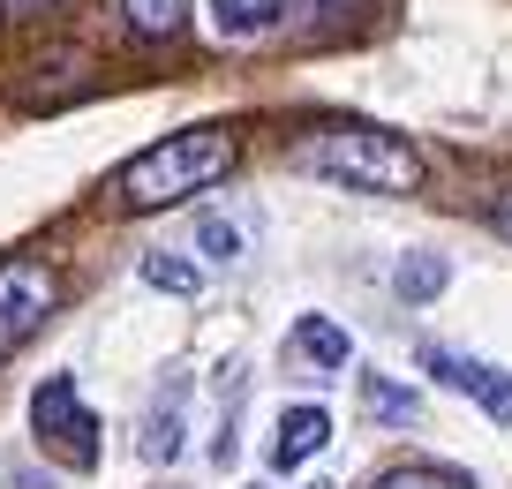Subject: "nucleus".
<instances>
[{
    "label": "nucleus",
    "instance_id": "f257e3e1",
    "mask_svg": "<svg viewBox=\"0 0 512 489\" xmlns=\"http://www.w3.org/2000/svg\"><path fill=\"white\" fill-rule=\"evenodd\" d=\"M294 166L324 181H347V189L369 196H407L422 181V151L392 128H369V121H332V128H309L294 143Z\"/></svg>",
    "mask_w": 512,
    "mask_h": 489
},
{
    "label": "nucleus",
    "instance_id": "f03ea898",
    "mask_svg": "<svg viewBox=\"0 0 512 489\" xmlns=\"http://www.w3.org/2000/svg\"><path fill=\"white\" fill-rule=\"evenodd\" d=\"M226 174H234V136H226V128H181V136H166V143L128 158L113 196H121L128 211H166V204H181V196H204L211 181H226Z\"/></svg>",
    "mask_w": 512,
    "mask_h": 489
},
{
    "label": "nucleus",
    "instance_id": "7ed1b4c3",
    "mask_svg": "<svg viewBox=\"0 0 512 489\" xmlns=\"http://www.w3.org/2000/svg\"><path fill=\"white\" fill-rule=\"evenodd\" d=\"M31 429L46 437V452L68 459V467H83V474L98 467V414L83 407L76 377H46L31 392Z\"/></svg>",
    "mask_w": 512,
    "mask_h": 489
},
{
    "label": "nucleus",
    "instance_id": "20e7f679",
    "mask_svg": "<svg viewBox=\"0 0 512 489\" xmlns=\"http://www.w3.org/2000/svg\"><path fill=\"white\" fill-rule=\"evenodd\" d=\"M53 301H61V279H53L38 256H8V264H0V362L53 316Z\"/></svg>",
    "mask_w": 512,
    "mask_h": 489
},
{
    "label": "nucleus",
    "instance_id": "39448f33",
    "mask_svg": "<svg viewBox=\"0 0 512 489\" xmlns=\"http://www.w3.org/2000/svg\"><path fill=\"white\" fill-rule=\"evenodd\" d=\"M422 369H430L445 392L482 399V407H490V422L512 429V369H490V362H475V354H445V347H422Z\"/></svg>",
    "mask_w": 512,
    "mask_h": 489
},
{
    "label": "nucleus",
    "instance_id": "423d86ee",
    "mask_svg": "<svg viewBox=\"0 0 512 489\" xmlns=\"http://www.w3.org/2000/svg\"><path fill=\"white\" fill-rule=\"evenodd\" d=\"M324 444H332V414H324V407H287V414H279V437H272V467L279 474L309 467Z\"/></svg>",
    "mask_w": 512,
    "mask_h": 489
},
{
    "label": "nucleus",
    "instance_id": "0eeeda50",
    "mask_svg": "<svg viewBox=\"0 0 512 489\" xmlns=\"http://www.w3.org/2000/svg\"><path fill=\"white\" fill-rule=\"evenodd\" d=\"M181 399H189V384H166V392L151 399V414H144V437H136V452H144L151 467L181 459Z\"/></svg>",
    "mask_w": 512,
    "mask_h": 489
},
{
    "label": "nucleus",
    "instance_id": "6e6552de",
    "mask_svg": "<svg viewBox=\"0 0 512 489\" xmlns=\"http://www.w3.org/2000/svg\"><path fill=\"white\" fill-rule=\"evenodd\" d=\"M204 16H211V38L249 46V38L272 31V0H204Z\"/></svg>",
    "mask_w": 512,
    "mask_h": 489
},
{
    "label": "nucleus",
    "instance_id": "1a4fd4ad",
    "mask_svg": "<svg viewBox=\"0 0 512 489\" xmlns=\"http://www.w3.org/2000/svg\"><path fill=\"white\" fill-rule=\"evenodd\" d=\"M445 286H452V264H445V256H430V249L400 256V271H392V294H400V301H437Z\"/></svg>",
    "mask_w": 512,
    "mask_h": 489
},
{
    "label": "nucleus",
    "instance_id": "9d476101",
    "mask_svg": "<svg viewBox=\"0 0 512 489\" xmlns=\"http://www.w3.org/2000/svg\"><path fill=\"white\" fill-rule=\"evenodd\" d=\"M294 347H302L317 369H347L354 362V339L339 332L332 316H302V324H294Z\"/></svg>",
    "mask_w": 512,
    "mask_h": 489
},
{
    "label": "nucleus",
    "instance_id": "9b49d317",
    "mask_svg": "<svg viewBox=\"0 0 512 489\" xmlns=\"http://www.w3.org/2000/svg\"><path fill=\"white\" fill-rule=\"evenodd\" d=\"M121 16L136 38H174L189 23V0H121Z\"/></svg>",
    "mask_w": 512,
    "mask_h": 489
},
{
    "label": "nucleus",
    "instance_id": "f8f14e48",
    "mask_svg": "<svg viewBox=\"0 0 512 489\" xmlns=\"http://www.w3.org/2000/svg\"><path fill=\"white\" fill-rule=\"evenodd\" d=\"M362 407L377 414V422H415V392L392 377H362Z\"/></svg>",
    "mask_w": 512,
    "mask_h": 489
},
{
    "label": "nucleus",
    "instance_id": "ddd939ff",
    "mask_svg": "<svg viewBox=\"0 0 512 489\" xmlns=\"http://www.w3.org/2000/svg\"><path fill=\"white\" fill-rule=\"evenodd\" d=\"M144 286H159V294H196V286H204V271L181 264V256H166V249H151V256H144Z\"/></svg>",
    "mask_w": 512,
    "mask_h": 489
},
{
    "label": "nucleus",
    "instance_id": "4468645a",
    "mask_svg": "<svg viewBox=\"0 0 512 489\" xmlns=\"http://www.w3.org/2000/svg\"><path fill=\"white\" fill-rule=\"evenodd\" d=\"M369 489H475V482H460V474H445V467H392Z\"/></svg>",
    "mask_w": 512,
    "mask_h": 489
},
{
    "label": "nucleus",
    "instance_id": "2eb2a0df",
    "mask_svg": "<svg viewBox=\"0 0 512 489\" xmlns=\"http://www.w3.org/2000/svg\"><path fill=\"white\" fill-rule=\"evenodd\" d=\"M196 249H204L211 264H234V256H241V234H234L226 219H196Z\"/></svg>",
    "mask_w": 512,
    "mask_h": 489
},
{
    "label": "nucleus",
    "instance_id": "dca6fc26",
    "mask_svg": "<svg viewBox=\"0 0 512 489\" xmlns=\"http://www.w3.org/2000/svg\"><path fill=\"white\" fill-rule=\"evenodd\" d=\"M490 226H497V234H505V241H512V196H497V211H490Z\"/></svg>",
    "mask_w": 512,
    "mask_h": 489
},
{
    "label": "nucleus",
    "instance_id": "f3484780",
    "mask_svg": "<svg viewBox=\"0 0 512 489\" xmlns=\"http://www.w3.org/2000/svg\"><path fill=\"white\" fill-rule=\"evenodd\" d=\"M31 8H53V0H0V16H31Z\"/></svg>",
    "mask_w": 512,
    "mask_h": 489
}]
</instances>
